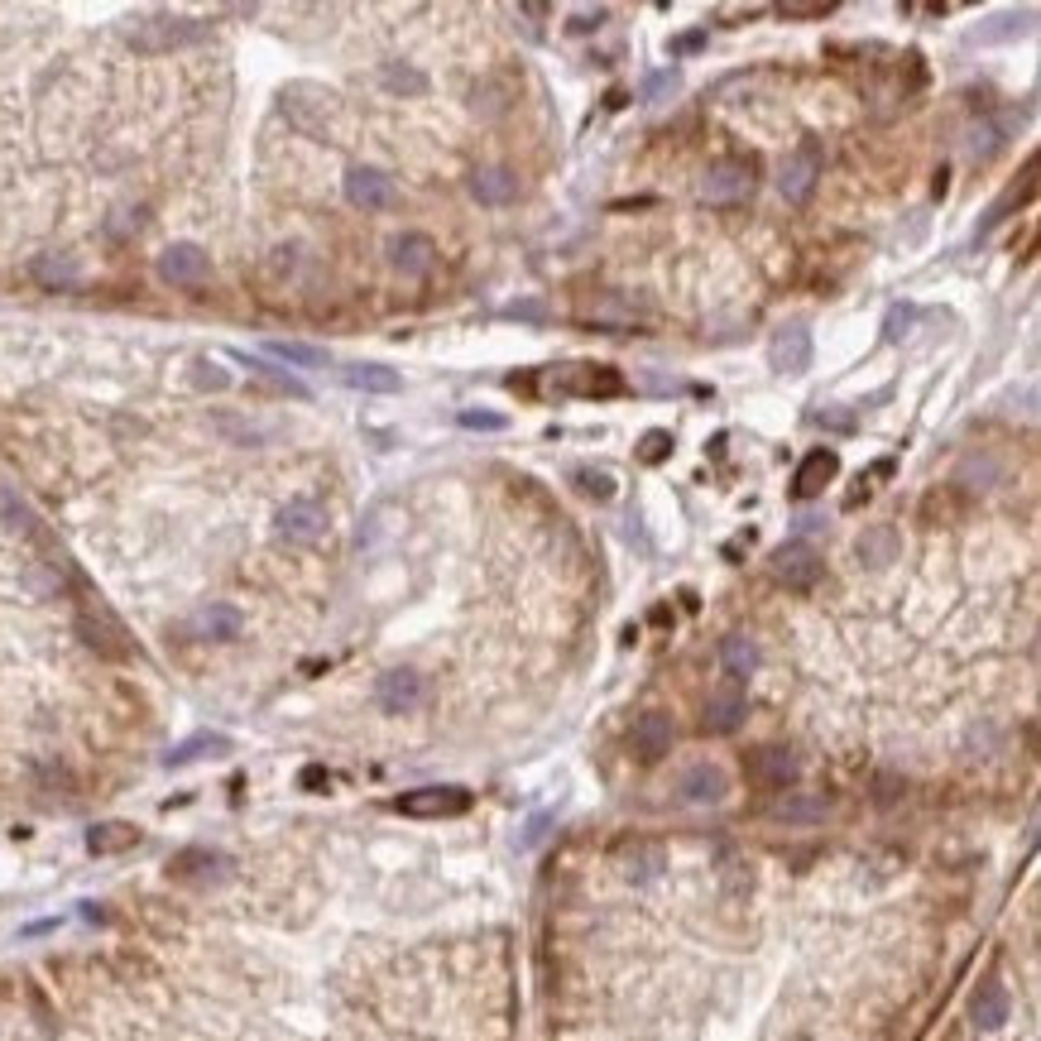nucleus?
<instances>
[{
  "instance_id": "obj_7",
  "label": "nucleus",
  "mask_w": 1041,
  "mask_h": 1041,
  "mask_svg": "<svg viewBox=\"0 0 1041 1041\" xmlns=\"http://www.w3.org/2000/svg\"><path fill=\"white\" fill-rule=\"evenodd\" d=\"M744 773H749V782L782 792V787L797 782V773H802V768H797V754H792V749L764 744V749H749V754H744Z\"/></svg>"
},
{
  "instance_id": "obj_22",
  "label": "nucleus",
  "mask_w": 1041,
  "mask_h": 1041,
  "mask_svg": "<svg viewBox=\"0 0 1041 1041\" xmlns=\"http://www.w3.org/2000/svg\"><path fill=\"white\" fill-rule=\"evenodd\" d=\"M390 260H394L398 274H428L432 260H438V246H432V236L408 231V236H394V240H390Z\"/></svg>"
},
{
  "instance_id": "obj_34",
  "label": "nucleus",
  "mask_w": 1041,
  "mask_h": 1041,
  "mask_svg": "<svg viewBox=\"0 0 1041 1041\" xmlns=\"http://www.w3.org/2000/svg\"><path fill=\"white\" fill-rule=\"evenodd\" d=\"M677 87H682V72H677V68H662V72H648L644 87H638V96H644V101H668Z\"/></svg>"
},
{
  "instance_id": "obj_40",
  "label": "nucleus",
  "mask_w": 1041,
  "mask_h": 1041,
  "mask_svg": "<svg viewBox=\"0 0 1041 1041\" xmlns=\"http://www.w3.org/2000/svg\"><path fill=\"white\" fill-rule=\"evenodd\" d=\"M462 428H470V432H500V428H510V418H504V414H486V408H466Z\"/></svg>"
},
{
  "instance_id": "obj_36",
  "label": "nucleus",
  "mask_w": 1041,
  "mask_h": 1041,
  "mask_svg": "<svg viewBox=\"0 0 1041 1041\" xmlns=\"http://www.w3.org/2000/svg\"><path fill=\"white\" fill-rule=\"evenodd\" d=\"M0 514H5L10 524L20 528V533H34V524H39V518H34V510H29V504H24V500H20L15 490H5V486H0Z\"/></svg>"
},
{
  "instance_id": "obj_47",
  "label": "nucleus",
  "mask_w": 1041,
  "mask_h": 1041,
  "mask_svg": "<svg viewBox=\"0 0 1041 1041\" xmlns=\"http://www.w3.org/2000/svg\"><path fill=\"white\" fill-rule=\"evenodd\" d=\"M600 20H605V10H576V15H572V34H590Z\"/></svg>"
},
{
  "instance_id": "obj_17",
  "label": "nucleus",
  "mask_w": 1041,
  "mask_h": 1041,
  "mask_svg": "<svg viewBox=\"0 0 1041 1041\" xmlns=\"http://www.w3.org/2000/svg\"><path fill=\"white\" fill-rule=\"evenodd\" d=\"M672 740H677V725H672V716H662V710H648V716L634 720V754L644 758V764L668 758Z\"/></svg>"
},
{
  "instance_id": "obj_33",
  "label": "nucleus",
  "mask_w": 1041,
  "mask_h": 1041,
  "mask_svg": "<svg viewBox=\"0 0 1041 1041\" xmlns=\"http://www.w3.org/2000/svg\"><path fill=\"white\" fill-rule=\"evenodd\" d=\"M672 456V432L668 428H653L638 438V462L644 466H658V462H668Z\"/></svg>"
},
{
  "instance_id": "obj_24",
  "label": "nucleus",
  "mask_w": 1041,
  "mask_h": 1041,
  "mask_svg": "<svg viewBox=\"0 0 1041 1041\" xmlns=\"http://www.w3.org/2000/svg\"><path fill=\"white\" fill-rule=\"evenodd\" d=\"M342 380L350 384V390H366V394H398L404 390V380H398V370H390V366H346L342 370Z\"/></svg>"
},
{
  "instance_id": "obj_49",
  "label": "nucleus",
  "mask_w": 1041,
  "mask_h": 1041,
  "mask_svg": "<svg viewBox=\"0 0 1041 1041\" xmlns=\"http://www.w3.org/2000/svg\"><path fill=\"white\" fill-rule=\"evenodd\" d=\"M326 778H322V773L318 768H308V773H302V787H322Z\"/></svg>"
},
{
  "instance_id": "obj_45",
  "label": "nucleus",
  "mask_w": 1041,
  "mask_h": 1041,
  "mask_svg": "<svg viewBox=\"0 0 1041 1041\" xmlns=\"http://www.w3.org/2000/svg\"><path fill=\"white\" fill-rule=\"evenodd\" d=\"M830 10H835V5L826 0V5H782L778 15H782V20H826Z\"/></svg>"
},
{
  "instance_id": "obj_21",
  "label": "nucleus",
  "mask_w": 1041,
  "mask_h": 1041,
  "mask_svg": "<svg viewBox=\"0 0 1041 1041\" xmlns=\"http://www.w3.org/2000/svg\"><path fill=\"white\" fill-rule=\"evenodd\" d=\"M240 610L236 605H226V600H212V605H202L198 614H192V634L198 638H212V644H231V638L240 634Z\"/></svg>"
},
{
  "instance_id": "obj_12",
  "label": "nucleus",
  "mask_w": 1041,
  "mask_h": 1041,
  "mask_svg": "<svg viewBox=\"0 0 1041 1041\" xmlns=\"http://www.w3.org/2000/svg\"><path fill=\"white\" fill-rule=\"evenodd\" d=\"M346 202L356 212H384L394 202V178L380 174V168H350L346 174Z\"/></svg>"
},
{
  "instance_id": "obj_39",
  "label": "nucleus",
  "mask_w": 1041,
  "mask_h": 1041,
  "mask_svg": "<svg viewBox=\"0 0 1041 1041\" xmlns=\"http://www.w3.org/2000/svg\"><path fill=\"white\" fill-rule=\"evenodd\" d=\"M912 322H917V308H912V302H902V308L888 312V322H883V336H888V342H902V336L912 332Z\"/></svg>"
},
{
  "instance_id": "obj_16",
  "label": "nucleus",
  "mask_w": 1041,
  "mask_h": 1041,
  "mask_svg": "<svg viewBox=\"0 0 1041 1041\" xmlns=\"http://www.w3.org/2000/svg\"><path fill=\"white\" fill-rule=\"evenodd\" d=\"M380 710H390V716H408V710L422 706V696H428V682H422L418 672L398 668V672H384L380 677Z\"/></svg>"
},
{
  "instance_id": "obj_10",
  "label": "nucleus",
  "mask_w": 1041,
  "mask_h": 1041,
  "mask_svg": "<svg viewBox=\"0 0 1041 1041\" xmlns=\"http://www.w3.org/2000/svg\"><path fill=\"white\" fill-rule=\"evenodd\" d=\"M274 528L284 542H298V548H308V542H318L326 533V510L318 500H288L284 510L274 514Z\"/></svg>"
},
{
  "instance_id": "obj_42",
  "label": "nucleus",
  "mask_w": 1041,
  "mask_h": 1041,
  "mask_svg": "<svg viewBox=\"0 0 1041 1041\" xmlns=\"http://www.w3.org/2000/svg\"><path fill=\"white\" fill-rule=\"evenodd\" d=\"M960 480H979V486H994V480H998V462H989V456L979 462V456H970V462L960 466Z\"/></svg>"
},
{
  "instance_id": "obj_48",
  "label": "nucleus",
  "mask_w": 1041,
  "mask_h": 1041,
  "mask_svg": "<svg viewBox=\"0 0 1041 1041\" xmlns=\"http://www.w3.org/2000/svg\"><path fill=\"white\" fill-rule=\"evenodd\" d=\"M821 428H840V432H850L854 428V418L850 414H835V408H826V414H816Z\"/></svg>"
},
{
  "instance_id": "obj_46",
  "label": "nucleus",
  "mask_w": 1041,
  "mask_h": 1041,
  "mask_svg": "<svg viewBox=\"0 0 1041 1041\" xmlns=\"http://www.w3.org/2000/svg\"><path fill=\"white\" fill-rule=\"evenodd\" d=\"M192 380H198L202 390H226V384H231V380H226L222 370L212 366V360H198V374H192Z\"/></svg>"
},
{
  "instance_id": "obj_20",
  "label": "nucleus",
  "mask_w": 1041,
  "mask_h": 1041,
  "mask_svg": "<svg viewBox=\"0 0 1041 1041\" xmlns=\"http://www.w3.org/2000/svg\"><path fill=\"white\" fill-rule=\"evenodd\" d=\"M470 198L480 202V207H510L518 198V174L504 164H486L470 174Z\"/></svg>"
},
{
  "instance_id": "obj_25",
  "label": "nucleus",
  "mask_w": 1041,
  "mask_h": 1041,
  "mask_svg": "<svg viewBox=\"0 0 1041 1041\" xmlns=\"http://www.w3.org/2000/svg\"><path fill=\"white\" fill-rule=\"evenodd\" d=\"M720 662H725V672H730V682H744V677H754V668H758V644L749 634H730L720 644Z\"/></svg>"
},
{
  "instance_id": "obj_3",
  "label": "nucleus",
  "mask_w": 1041,
  "mask_h": 1041,
  "mask_svg": "<svg viewBox=\"0 0 1041 1041\" xmlns=\"http://www.w3.org/2000/svg\"><path fill=\"white\" fill-rule=\"evenodd\" d=\"M198 39H202V24L178 20V15H154V20H140L135 29H130V44H135L140 53H168V48H183V44H198Z\"/></svg>"
},
{
  "instance_id": "obj_32",
  "label": "nucleus",
  "mask_w": 1041,
  "mask_h": 1041,
  "mask_svg": "<svg viewBox=\"0 0 1041 1041\" xmlns=\"http://www.w3.org/2000/svg\"><path fill=\"white\" fill-rule=\"evenodd\" d=\"M773 816H778V821H802V826H806V821L826 816V802H816V797H782V802L773 806Z\"/></svg>"
},
{
  "instance_id": "obj_29",
  "label": "nucleus",
  "mask_w": 1041,
  "mask_h": 1041,
  "mask_svg": "<svg viewBox=\"0 0 1041 1041\" xmlns=\"http://www.w3.org/2000/svg\"><path fill=\"white\" fill-rule=\"evenodd\" d=\"M236 360H240V366H250V370H255L260 380L278 384V390H284V394H294V398H308V384H302V380H294V374H288V370L270 366V360H255V356H246V350H236Z\"/></svg>"
},
{
  "instance_id": "obj_2",
  "label": "nucleus",
  "mask_w": 1041,
  "mask_h": 1041,
  "mask_svg": "<svg viewBox=\"0 0 1041 1041\" xmlns=\"http://www.w3.org/2000/svg\"><path fill=\"white\" fill-rule=\"evenodd\" d=\"M816 178H821V140H802L778 168V192L792 207H802L811 192H816Z\"/></svg>"
},
{
  "instance_id": "obj_4",
  "label": "nucleus",
  "mask_w": 1041,
  "mask_h": 1041,
  "mask_svg": "<svg viewBox=\"0 0 1041 1041\" xmlns=\"http://www.w3.org/2000/svg\"><path fill=\"white\" fill-rule=\"evenodd\" d=\"M749 188H754V159H720L701 178V198H706L710 207H730Z\"/></svg>"
},
{
  "instance_id": "obj_14",
  "label": "nucleus",
  "mask_w": 1041,
  "mask_h": 1041,
  "mask_svg": "<svg viewBox=\"0 0 1041 1041\" xmlns=\"http://www.w3.org/2000/svg\"><path fill=\"white\" fill-rule=\"evenodd\" d=\"M744 716H749L744 686L725 677L716 692H710V701H706V730H710V734H734V730L744 725Z\"/></svg>"
},
{
  "instance_id": "obj_37",
  "label": "nucleus",
  "mask_w": 1041,
  "mask_h": 1041,
  "mask_svg": "<svg viewBox=\"0 0 1041 1041\" xmlns=\"http://www.w3.org/2000/svg\"><path fill=\"white\" fill-rule=\"evenodd\" d=\"M576 486L590 494V500H614V476L610 470H590V466H581L576 470Z\"/></svg>"
},
{
  "instance_id": "obj_6",
  "label": "nucleus",
  "mask_w": 1041,
  "mask_h": 1041,
  "mask_svg": "<svg viewBox=\"0 0 1041 1041\" xmlns=\"http://www.w3.org/2000/svg\"><path fill=\"white\" fill-rule=\"evenodd\" d=\"M398 811L418 821H438V816H466L470 811V792L466 787H418V792L398 797Z\"/></svg>"
},
{
  "instance_id": "obj_27",
  "label": "nucleus",
  "mask_w": 1041,
  "mask_h": 1041,
  "mask_svg": "<svg viewBox=\"0 0 1041 1041\" xmlns=\"http://www.w3.org/2000/svg\"><path fill=\"white\" fill-rule=\"evenodd\" d=\"M135 840H140L135 826H125V821H106V826H92L87 850L92 854H120V850H130Z\"/></svg>"
},
{
  "instance_id": "obj_35",
  "label": "nucleus",
  "mask_w": 1041,
  "mask_h": 1041,
  "mask_svg": "<svg viewBox=\"0 0 1041 1041\" xmlns=\"http://www.w3.org/2000/svg\"><path fill=\"white\" fill-rule=\"evenodd\" d=\"M384 87H390V92H408V96H422V92H428V77H422L418 68L390 63V68H384Z\"/></svg>"
},
{
  "instance_id": "obj_38",
  "label": "nucleus",
  "mask_w": 1041,
  "mask_h": 1041,
  "mask_svg": "<svg viewBox=\"0 0 1041 1041\" xmlns=\"http://www.w3.org/2000/svg\"><path fill=\"white\" fill-rule=\"evenodd\" d=\"M1032 20V10H1022V15H998V20H989V29H979L974 39L979 44H994V39H1013V34L1022 29V24Z\"/></svg>"
},
{
  "instance_id": "obj_43",
  "label": "nucleus",
  "mask_w": 1041,
  "mask_h": 1041,
  "mask_svg": "<svg viewBox=\"0 0 1041 1041\" xmlns=\"http://www.w3.org/2000/svg\"><path fill=\"white\" fill-rule=\"evenodd\" d=\"M874 797H878V806H893L902 797V778L898 773H878L874 778Z\"/></svg>"
},
{
  "instance_id": "obj_19",
  "label": "nucleus",
  "mask_w": 1041,
  "mask_h": 1041,
  "mask_svg": "<svg viewBox=\"0 0 1041 1041\" xmlns=\"http://www.w3.org/2000/svg\"><path fill=\"white\" fill-rule=\"evenodd\" d=\"M1008 1013H1013L1008 984H1003V979H984L970 998V1022L979 1027V1032H998V1027L1008 1022Z\"/></svg>"
},
{
  "instance_id": "obj_23",
  "label": "nucleus",
  "mask_w": 1041,
  "mask_h": 1041,
  "mask_svg": "<svg viewBox=\"0 0 1041 1041\" xmlns=\"http://www.w3.org/2000/svg\"><path fill=\"white\" fill-rule=\"evenodd\" d=\"M854 552H859V562H864V566H874V572H883V566H888V562H898L902 538H898V528H893V524H874V528H864V533H859Z\"/></svg>"
},
{
  "instance_id": "obj_30",
  "label": "nucleus",
  "mask_w": 1041,
  "mask_h": 1041,
  "mask_svg": "<svg viewBox=\"0 0 1041 1041\" xmlns=\"http://www.w3.org/2000/svg\"><path fill=\"white\" fill-rule=\"evenodd\" d=\"M581 394H590V398H614V394H624V374L610 370V366H586Z\"/></svg>"
},
{
  "instance_id": "obj_15",
  "label": "nucleus",
  "mask_w": 1041,
  "mask_h": 1041,
  "mask_svg": "<svg viewBox=\"0 0 1041 1041\" xmlns=\"http://www.w3.org/2000/svg\"><path fill=\"white\" fill-rule=\"evenodd\" d=\"M620 874L629 878V883H658L662 874H668V850L662 845H653V840H629V845H620Z\"/></svg>"
},
{
  "instance_id": "obj_41",
  "label": "nucleus",
  "mask_w": 1041,
  "mask_h": 1041,
  "mask_svg": "<svg viewBox=\"0 0 1041 1041\" xmlns=\"http://www.w3.org/2000/svg\"><path fill=\"white\" fill-rule=\"evenodd\" d=\"M504 318H514V322H548V302H538V298L510 302V308H504Z\"/></svg>"
},
{
  "instance_id": "obj_9",
  "label": "nucleus",
  "mask_w": 1041,
  "mask_h": 1041,
  "mask_svg": "<svg viewBox=\"0 0 1041 1041\" xmlns=\"http://www.w3.org/2000/svg\"><path fill=\"white\" fill-rule=\"evenodd\" d=\"M159 278L164 284H178V288H198L212 278V260L202 246H188V240H178V246H168L159 255Z\"/></svg>"
},
{
  "instance_id": "obj_26",
  "label": "nucleus",
  "mask_w": 1041,
  "mask_h": 1041,
  "mask_svg": "<svg viewBox=\"0 0 1041 1041\" xmlns=\"http://www.w3.org/2000/svg\"><path fill=\"white\" fill-rule=\"evenodd\" d=\"M34 278L44 288H77L82 284V264L72 255H39L34 260Z\"/></svg>"
},
{
  "instance_id": "obj_28",
  "label": "nucleus",
  "mask_w": 1041,
  "mask_h": 1041,
  "mask_svg": "<svg viewBox=\"0 0 1041 1041\" xmlns=\"http://www.w3.org/2000/svg\"><path fill=\"white\" fill-rule=\"evenodd\" d=\"M231 749V740L226 734H192V740H183L168 754V768H183V764H192V758H207V754H226Z\"/></svg>"
},
{
  "instance_id": "obj_5",
  "label": "nucleus",
  "mask_w": 1041,
  "mask_h": 1041,
  "mask_svg": "<svg viewBox=\"0 0 1041 1041\" xmlns=\"http://www.w3.org/2000/svg\"><path fill=\"white\" fill-rule=\"evenodd\" d=\"M677 797L692 806H716L730 797V773L720 764H710V758H696V764H686L677 773Z\"/></svg>"
},
{
  "instance_id": "obj_18",
  "label": "nucleus",
  "mask_w": 1041,
  "mask_h": 1041,
  "mask_svg": "<svg viewBox=\"0 0 1041 1041\" xmlns=\"http://www.w3.org/2000/svg\"><path fill=\"white\" fill-rule=\"evenodd\" d=\"M768 360H773V370H782V374H802V370L811 366V332H806L802 322H792V326H782V332H773Z\"/></svg>"
},
{
  "instance_id": "obj_31",
  "label": "nucleus",
  "mask_w": 1041,
  "mask_h": 1041,
  "mask_svg": "<svg viewBox=\"0 0 1041 1041\" xmlns=\"http://www.w3.org/2000/svg\"><path fill=\"white\" fill-rule=\"evenodd\" d=\"M270 360H288V366H326V350L322 346H302V342H270Z\"/></svg>"
},
{
  "instance_id": "obj_11",
  "label": "nucleus",
  "mask_w": 1041,
  "mask_h": 1041,
  "mask_svg": "<svg viewBox=\"0 0 1041 1041\" xmlns=\"http://www.w3.org/2000/svg\"><path fill=\"white\" fill-rule=\"evenodd\" d=\"M835 476H840V452H835V446L806 452L802 466H797V476H792V500H816V494H826V486Z\"/></svg>"
},
{
  "instance_id": "obj_1",
  "label": "nucleus",
  "mask_w": 1041,
  "mask_h": 1041,
  "mask_svg": "<svg viewBox=\"0 0 1041 1041\" xmlns=\"http://www.w3.org/2000/svg\"><path fill=\"white\" fill-rule=\"evenodd\" d=\"M77 634H82V644H87L92 653H101V658H130V634H125V624H120L101 600H82V610H77Z\"/></svg>"
},
{
  "instance_id": "obj_44",
  "label": "nucleus",
  "mask_w": 1041,
  "mask_h": 1041,
  "mask_svg": "<svg viewBox=\"0 0 1041 1041\" xmlns=\"http://www.w3.org/2000/svg\"><path fill=\"white\" fill-rule=\"evenodd\" d=\"M706 48V29H696V34H677V39L668 44V53L672 58H686V53H701Z\"/></svg>"
},
{
  "instance_id": "obj_13",
  "label": "nucleus",
  "mask_w": 1041,
  "mask_h": 1041,
  "mask_svg": "<svg viewBox=\"0 0 1041 1041\" xmlns=\"http://www.w3.org/2000/svg\"><path fill=\"white\" fill-rule=\"evenodd\" d=\"M168 874L178 883H222V878H231V859L222 850H207V845H192V850L174 854Z\"/></svg>"
},
{
  "instance_id": "obj_8",
  "label": "nucleus",
  "mask_w": 1041,
  "mask_h": 1041,
  "mask_svg": "<svg viewBox=\"0 0 1041 1041\" xmlns=\"http://www.w3.org/2000/svg\"><path fill=\"white\" fill-rule=\"evenodd\" d=\"M821 572H826V562H821V552L811 542H782L773 552V576L792 590H811L821 581Z\"/></svg>"
}]
</instances>
